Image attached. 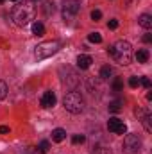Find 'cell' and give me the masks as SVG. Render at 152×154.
<instances>
[{
	"label": "cell",
	"mask_w": 152,
	"mask_h": 154,
	"mask_svg": "<svg viewBox=\"0 0 152 154\" xmlns=\"http://www.w3.org/2000/svg\"><path fill=\"white\" fill-rule=\"evenodd\" d=\"M91 57L88 56V54H81L79 57H77V66L81 68V70H88L90 66H91Z\"/></svg>",
	"instance_id": "30bf717a"
},
{
	"label": "cell",
	"mask_w": 152,
	"mask_h": 154,
	"mask_svg": "<svg viewBox=\"0 0 152 154\" xmlns=\"http://www.w3.org/2000/svg\"><path fill=\"white\" fill-rule=\"evenodd\" d=\"M149 57H150V54H149L147 48H140V50L136 52V59H138V63H147Z\"/></svg>",
	"instance_id": "4fadbf2b"
},
{
	"label": "cell",
	"mask_w": 152,
	"mask_h": 154,
	"mask_svg": "<svg viewBox=\"0 0 152 154\" xmlns=\"http://www.w3.org/2000/svg\"><path fill=\"white\" fill-rule=\"evenodd\" d=\"M129 86H131V88H138V86H140V77L132 75L129 79Z\"/></svg>",
	"instance_id": "ffe728a7"
},
{
	"label": "cell",
	"mask_w": 152,
	"mask_h": 154,
	"mask_svg": "<svg viewBox=\"0 0 152 154\" xmlns=\"http://www.w3.org/2000/svg\"><path fill=\"white\" fill-rule=\"evenodd\" d=\"M143 41H145V43H150L152 41V34H145V36H143Z\"/></svg>",
	"instance_id": "4dcf8cb0"
},
{
	"label": "cell",
	"mask_w": 152,
	"mask_h": 154,
	"mask_svg": "<svg viewBox=\"0 0 152 154\" xmlns=\"http://www.w3.org/2000/svg\"><path fill=\"white\" fill-rule=\"evenodd\" d=\"M32 34H36V36L45 34V27H43V23H39V22H34V23H32Z\"/></svg>",
	"instance_id": "2e32d148"
},
{
	"label": "cell",
	"mask_w": 152,
	"mask_h": 154,
	"mask_svg": "<svg viewBox=\"0 0 152 154\" xmlns=\"http://www.w3.org/2000/svg\"><path fill=\"white\" fill-rule=\"evenodd\" d=\"M5 95H7V84L4 81H0V100H4Z\"/></svg>",
	"instance_id": "d6986e66"
},
{
	"label": "cell",
	"mask_w": 152,
	"mask_h": 154,
	"mask_svg": "<svg viewBox=\"0 0 152 154\" xmlns=\"http://www.w3.org/2000/svg\"><path fill=\"white\" fill-rule=\"evenodd\" d=\"M138 23H140L143 29H150L152 27V16L150 14H147V13L140 14V16H138Z\"/></svg>",
	"instance_id": "8fae6325"
},
{
	"label": "cell",
	"mask_w": 152,
	"mask_h": 154,
	"mask_svg": "<svg viewBox=\"0 0 152 154\" xmlns=\"http://www.w3.org/2000/svg\"><path fill=\"white\" fill-rule=\"evenodd\" d=\"M111 75H113V70H111V66H109V65L102 66V70H100V77H102V79H109Z\"/></svg>",
	"instance_id": "e0dca14e"
},
{
	"label": "cell",
	"mask_w": 152,
	"mask_h": 154,
	"mask_svg": "<svg viewBox=\"0 0 152 154\" xmlns=\"http://www.w3.org/2000/svg\"><path fill=\"white\" fill-rule=\"evenodd\" d=\"M61 47H63V41H59V39L41 41L39 45H36V48H34V56H36V59H39V61L41 59H47V57L57 54L61 50Z\"/></svg>",
	"instance_id": "3957f363"
},
{
	"label": "cell",
	"mask_w": 152,
	"mask_h": 154,
	"mask_svg": "<svg viewBox=\"0 0 152 154\" xmlns=\"http://www.w3.org/2000/svg\"><path fill=\"white\" fill-rule=\"evenodd\" d=\"M9 133V127L7 125H0V134H7Z\"/></svg>",
	"instance_id": "f546056e"
},
{
	"label": "cell",
	"mask_w": 152,
	"mask_h": 154,
	"mask_svg": "<svg viewBox=\"0 0 152 154\" xmlns=\"http://www.w3.org/2000/svg\"><path fill=\"white\" fill-rule=\"evenodd\" d=\"M122 86H123V84H122V81H120V79H113V90H114V91H120V90H122Z\"/></svg>",
	"instance_id": "603a6c76"
},
{
	"label": "cell",
	"mask_w": 152,
	"mask_h": 154,
	"mask_svg": "<svg viewBox=\"0 0 152 154\" xmlns=\"http://www.w3.org/2000/svg\"><path fill=\"white\" fill-rule=\"evenodd\" d=\"M79 11H81V2L79 0H65L63 2V18H65V22L72 23Z\"/></svg>",
	"instance_id": "8992f818"
},
{
	"label": "cell",
	"mask_w": 152,
	"mask_h": 154,
	"mask_svg": "<svg viewBox=\"0 0 152 154\" xmlns=\"http://www.w3.org/2000/svg\"><path fill=\"white\" fill-rule=\"evenodd\" d=\"M91 154H111V152H109V151H106V149H95Z\"/></svg>",
	"instance_id": "f1b7e54d"
},
{
	"label": "cell",
	"mask_w": 152,
	"mask_h": 154,
	"mask_svg": "<svg viewBox=\"0 0 152 154\" xmlns=\"http://www.w3.org/2000/svg\"><path fill=\"white\" fill-rule=\"evenodd\" d=\"M122 149H123V154H140L141 152V138L138 134H127Z\"/></svg>",
	"instance_id": "5b68a950"
},
{
	"label": "cell",
	"mask_w": 152,
	"mask_h": 154,
	"mask_svg": "<svg viewBox=\"0 0 152 154\" xmlns=\"http://www.w3.org/2000/svg\"><path fill=\"white\" fill-rule=\"evenodd\" d=\"M108 54L113 57L118 65H129L131 63V57H132L131 43L129 41H123V39H118V41H114L113 45L108 48Z\"/></svg>",
	"instance_id": "7a4b0ae2"
},
{
	"label": "cell",
	"mask_w": 152,
	"mask_h": 154,
	"mask_svg": "<svg viewBox=\"0 0 152 154\" xmlns=\"http://www.w3.org/2000/svg\"><path fill=\"white\" fill-rule=\"evenodd\" d=\"M108 27H109V29H116V27H118V22H116V20H109V22H108Z\"/></svg>",
	"instance_id": "484cf974"
},
{
	"label": "cell",
	"mask_w": 152,
	"mask_h": 154,
	"mask_svg": "<svg viewBox=\"0 0 152 154\" xmlns=\"http://www.w3.org/2000/svg\"><path fill=\"white\" fill-rule=\"evenodd\" d=\"M34 13H36L34 5H32L31 2L23 0V2H20V4H16V5L13 7L11 18H13V22H14L18 27H25L27 23H31V22L34 20Z\"/></svg>",
	"instance_id": "6da1fadb"
},
{
	"label": "cell",
	"mask_w": 152,
	"mask_h": 154,
	"mask_svg": "<svg viewBox=\"0 0 152 154\" xmlns=\"http://www.w3.org/2000/svg\"><path fill=\"white\" fill-rule=\"evenodd\" d=\"M0 2H4V0H0Z\"/></svg>",
	"instance_id": "1f68e13d"
},
{
	"label": "cell",
	"mask_w": 152,
	"mask_h": 154,
	"mask_svg": "<svg viewBox=\"0 0 152 154\" xmlns=\"http://www.w3.org/2000/svg\"><path fill=\"white\" fill-rule=\"evenodd\" d=\"M13 2H16V0H13Z\"/></svg>",
	"instance_id": "d6a6232c"
},
{
	"label": "cell",
	"mask_w": 152,
	"mask_h": 154,
	"mask_svg": "<svg viewBox=\"0 0 152 154\" xmlns=\"http://www.w3.org/2000/svg\"><path fill=\"white\" fill-rule=\"evenodd\" d=\"M122 104H123V100L114 99V100H111V102H109V106H108V108H109V111H111V113H118V111L122 109Z\"/></svg>",
	"instance_id": "5bb4252c"
},
{
	"label": "cell",
	"mask_w": 152,
	"mask_h": 154,
	"mask_svg": "<svg viewBox=\"0 0 152 154\" xmlns=\"http://www.w3.org/2000/svg\"><path fill=\"white\" fill-rule=\"evenodd\" d=\"M108 129H109L113 134H123V133L127 131L123 120H120V118H116V116H113V118L108 120Z\"/></svg>",
	"instance_id": "ba28073f"
},
{
	"label": "cell",
	"mask_w": 152,
	"mask_h": 154,
	"mask_svg": "<svg viewBox=\"0 0 152 154\" xmlns=\"http://www.w3.org/2000/svg\"><path fill=\"white\" fill-rule=\"evenodd\" d=\"M140 120H141V124H143L145 131H147V133H150V131H152V124H150V122H152V116L149 115V113H147L145 116H141Z\"/></svg>",
	"instance_id": "9a60e30c"
},
{
	"label": "cell",
	"mask_w": 152,
	"mask_h": 154,
	"mask_svg": "<svg viewBox=\"0 0 152 154\" xmlns=\"http://www.w3.org/2000/svg\"><path fill=\"white\" fill-rule=\"evenodd\" d=\"M84 140H86L84 134H74V136H72V142H74V143H82Z\"/></svg>",
	"instance_id": "7402d4cb"
},
{
	"label": "cell",
	"mask_w": 152,
	"mask_h": 154,
	"mask_svg": "<svg viewBox=\"0 0 152 154\" xmlns=\"http://www.w3.org/2000/svg\"><path fill=\"white\" fill-rule=\"evenodd\" d=\"M140 84L145 88H150V79L149 77H140Z\"/></svg>",
	"instance_id": "d4e9b609"
},
{
	"label": "cell",
	"mask_w": 152,
	"mask_h": 154,
	"mask_svg": "<svg viewBox=\"0 0 152 154\" xmlns=\"http://www.w3.org/2000/svg\"><path fill=\"white\" fill-rule=\"evenodd\" d=\"M65 138H66V131H65V129L57 127V129H54V131H52V140H54V142H57V143H59V142H63Z\"/></svg>",
	"instance_id": "7c38bea8"
},
{
	"label": "cell",
	"mask_w": 152,
	"mask_h": 154,
	"mask_svg": "<svg viewBox=\"0 0 152 154\" xmlns=\"http://www.w3.org/2000/svg\"><path fill=\"white\" fill-rule=\"evenodd\" d=\"M41 108H54L56 106V93H52V91H45L43 95H41Z\"/></svg>",
	"instance_id": "9c48e42d"
},
{
	"label": "cell",
	"mask_w": 152,
	"mask_h": 154,
	"mask_svg": "<svg viewBox=\"0 0 152 154\" xmlns=\"http://www.w3.org/2000/svg\"><path fill=\"white\" fill-rule=\"evenodd\" d=\"M63 106H65V109L66 111H70V113H82L84 111V99H82V95L79 93V91H70V93H66L65 95V99H63Z\"/></svg>",
	"instance_id": "277c9868"
},
{
	"label": "cell",
	"mask_w": 152,
	"mask_h": 154,
	"mask_svg": "<svg viewBox=\"0 0 152 154\" xmlns=\"http://www.w3.org/2000/svg\"><path fill=\"white\" fill-rule=\"evenodd\" d=\"M88 39H90L91 43H100V41H102V36H100L99 32H90Z\"/></svg>",
	"instance_id": "ac0fdd59"
},
{
	"label": "cell",
	"mask_w": 152,
	"mask_h": 154,
	"mask_svg": "<svg viewBox=\"0 0 152 154\" xmlns=\"http://www.w3.org/2000/svg\"><path fill=\"white\" fill-rule=\"evenodd\" d=\"M100 18H102V13H100L99 9H93V11H91V20H93V22H99Z\"/></svg>",
	"instance_id": "44dd1931"
},
{
	"label": "cell",
	"mask_w": 152,
	"mask_h": 154,
	"mask_svg": "<svg viewBox=\"0 0 152 154\" xmlns=\"http://www.w3.org/2000/svg\"><path fill=\"white\" fill-rule=\"evenodd\" d=\"M134 113H136V116H138V118H141V116L147 115V113H145V111H143L141 108H136V111H134Z\"/></svg>",
	"instance_id": "4316f807"
},
{
	"label": "cell",
	"mask_w": 152,
	"mask_h": 154,
	"mask_svg": "<svg viewBox=\"0 0 152 154\" xmlns=\"http://www.w3.org/2000/svg\"><path fill=\"white\" fill-rule=\"evenodd\" d=\"M47 149H48V142H45V140H43V142L39 143V151H43V152H45Z\"/></svg>",
	"instance_id": "83f0119b"
},
{
	"label": "cell",
	"mask_w": 152,
	"mask_h": 154,
	"mask_svg": "<svg viewBox=\"0 0 152 154\" xmlns=\"http://www.w3.org/2000/svg\"><path fill=\"white\" fill-rule=\"evenodd\" d=\"M43 9H45V13H47V14H50V11L54 13V4H52V2H47V4L43 5Z\"/></svg>",
	"instance_id": "cb8c5ba5"
},
{
	"label": "cell",
	"mask_w": 152,
	"mask_h": 154,
	"mask_svg": "<svg viewBox=\"0 0 152 154\" xmlns=\"http://www.w3.org/2000/svg\"><path fill=\"white\" fill-rule=\"evenodd\" d=\"M59 75H61V82L66 86V88H70V90H74L77 88V84H79V77L77 74L74 72V68H70V66H63L61 70H59Z\"/></svg>",
	"instance_id": "52a82bcc"
}]
</instances>
